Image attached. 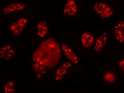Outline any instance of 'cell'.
Masks as SVG:
<instances>
[{
  "instance_id": "cell-1",
  "label": "cell",
  "mask_w": 124,
  "mask_h": 93,
  "mask_svg": "<svg viewBox=\"0 0 124 93\" xmlns=\"http://www.w3.org/2000/svg\"><path fill=\"white\" fill-rule=\"evenodd\" d=\"M93 7L96 13L102 18H107L113 15V11L112 8L104 2H96Z\"/></svg>"
},
{
  "instance_id": "cell-2",
  "label": "cell",
  "mask_w": 124,
  "mask_h": 93,
  "mask_svg": "<svg viewBox=\"0 0 124 93\" xmlns=\"http://www.w3.org/2000/svg\"><path fill=\"white\" fill-rule=\"evenodd\" d=\"M72 66L71 63L69 62L63 63L56 71L53 77L54 82L58 83L66 75L68 70Z\"/></svg>"
},
{
  "instance_id": "cell-3",
  "label": "cell",
  "mask_w": 124,
  "mask_h": 93,
  "mask_svg": "<svg viewBox=\"0 0 124 93\" xmlns=\"http://www.w3.org/2000/svg\"><path fill=\"white\" fill-rule=\"evenodd\" d=\"M113 35L118 43H124V20L116 23L113 29Z\"/></svg>"
},
{
  "instance_id": "cell-4",
  "label": "cell",
  "mask_w": 124,
  "mask_h": 93,
  "mask_svg": "<svg viewBox=\"0 0 124 93\" xmlns=\"http://www.w3.org/2000/svg\"><path fill=\"white\" fill-rule=\"evenodd\" d=\"M78 12V6L75 0H68L63 8V14L66 16H74Z\"/></svg>"
},
{
  "instance_id": "cell-5",
  "label": "cell",
  "mask_w": 124,
  "mask_h": 93,
  "mask_svg": "<svg viewBox=\"0 0 124 93\" xmlns=\"http://www.w3.org/2000/svg\"><path fill=\"white\" fill-rule=\"evenodd\" d=\"M62 48L63 52L67 58L76 66L79 63V59L72 49L68 45L65 43L62 44Z\"/></svg>"
},
{
  "instance_id": "cell-6",
  "label": "cell",
  "mask_w": 124,
  "mask_h": 93,
  "mask_svg": "<svg viewBox=\"0 0 124 93\" xmlns=\"http://www.w3.org/2000/svg\"><path fill=\"white\" fill-rule=\"evenodd\" d=\"M25 6L23 3H12L3 8L2 13L5 15H8L16 12L20 11L24 9Z\"/></svg>"
},
{
  "instance_id": "cell-7",
  "label": "cell",
  "mask_w": 124,
  "mask_h": 93,
  "mask_svg": "<svg viewBox=\"0 0 124 93\" xmlns=\"http://www.w3.org/2000/svg\"><path fill=\"white\" fill-rule=\"evenodd\" d=\"M15 54V51L10 45H6L1 47L0 57L1 59L6 60H10Z\"/></svg>"
},
{
  "instance_id": "cell-8",
  "label": "cell",
  "mask_w": 124,
  "mask_h": 93,
  "mask_svg": "<svg viewBox=\"0 0 124 93\" xmlns=\"http://www.w3.org/2000/svg\"><path fill=\"white\" fill-rule=\"evenodd\" d=\"M107 39V33L103 32L96 40L94 45V50L97 52H101L105 46Z\"/></svg>"
},
{
  "instance_id": "cell-9",
  "label": "cell",
  "mask_w": 124,
  "mask_h": 93,
  "mask_svg": "<svg viewBox=\"0 0 124 93\" xmlns=\"http://www.w3.org/2000/svg\"><path fill=\"white\" fill-rule=\"evenodd\" d=\"M37 32L38 35L41 38L46 37L48 32V28L46 22L42 20L39 22L37 25Z\"/></svg>"
},
{
  "instance_id": "cell-10",
  "label": "cell",
  "mask_w": 124,
  "mask_h": 93,
  "mask_svg": "<svg viewBox=\"0 0 124 93\" xmlns=\"http://www.w3.org/2000/svg\"><path fill=\"white\" fill-rule=\"evenodd\" d=\"M94 40L93 35L87 33H83L81 36V40L82 46L85 48L90 47Z\"/></svg>"
},
{
  "instance_id": "cell-11",
  "label": "cell",
  "mask_w": 124,
  "mask_h": 93,
  "mask_svg": "<svg viewBox=\"0 0 124 93\" xmlns=\"http://www.w3.org/2000/svg\"><path fill=\"white\" fill-rule=\"evenodd\" d=\"M32 67L36 74H40L43 75L47 72V70L45 67L38 62L33 63Z\"/></svg>"
},
{
  "instance_id": "cell-12",
  "label": "cell",
  "mask_w": 124,
  "mask_h": 93,
  "mask_svg": "<svg viewBox=\"0 0 124 93\" xmlns=\"http://www.w3.org/2000/svg\"><path fill=\"white\" fill-rule=\"evenodd\" d=\"M16 91V85L13 81L8 82L4 87V91L6 93H14Z\"/></svg>"
},
{
  "instance_id": "cell-13",
  "label": "cell",
  "mask_w": 124,
  "mask_h": 93,
  "mask_svg": "<svg viewBox=\"0 0 124 93\" xmlns=\"http://www.w3.org/2000/svg\"><path fill=\"white\" fill-rule=\"evenodd\" d=\"M10 31L16 35H19L21 34L23 31V28L20 27L18 25L16 22H14L10 27Z\"/></svg>"
},
{
  "instance_id": "cell-14",
  "label": "cell",
  "mask_w": 124,
  "mask_h": 93,
  "mask_svg": "<svg viewBox=\"0 0 124 93\" xmlns=\"http://www.w3.org/2000/svg\"><path fill=\"white\" fill-rule=\"evenodd\" d=\"M116 78V75L115 73L113 72H107L104 76V80L107 83H112L114 82Z\"/></svg>"
},
{
  "instance_id": "cell-15",
  "label": "cell",
  "mask_w": 124,
  "mask_h": 93,
  "mask_svg": "<svg viewBox=\"0 0 124 93\" xmlns=\"http://www.w3.org/2000/svg\"><path fill=\"white\" fill-rule=\"evenodd\" d=\"M28 19L25 17H21L16 21L18 25L20 27L24 28L26 24L28 23Z\"/></svg>"
},
{
  "instance_id": "cell-16",
  "label": "cell",
  "mask_w": 124,
  "mask_h": 93,
  "mask_svg": "<svg viewBox=\"0 0 124 93\" xmlns=\"http://www.w3.org/2000/svg\"><path fill=\"white\" fill-rule=\"evenodd\" d=\"M118 66L120 68L124 71V56L119 62Z\"/></svg>"
}]
</instances>
